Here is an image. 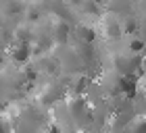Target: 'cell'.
<instances>
[{"label": "cell", "instance_id": "277c9868", "mask_svg": "<svg viewBox=\"0 0 146 133\" xmlns=\"http://www.w3.org/2000/svg\"><path fill=\"white\" fill-rule=\"evenodd\" d=\"M0 133H15V127H13L11 119L0 115Z\"/></svg>", "mask_w": 146, "mask_h": 133}, {"label": "cell", "instance_id": "3957f363", "mask_svg": "<svg viewBox=\"0 0 146 133\" xmlns=\"http://www.w3.org/2000/svg\"><path fill=\"white\" fill-rule=\"evenodd\" d=\"M13 56H15V61H17V63H19V61L25 63V61H27V56H29V46H27V44L17 46L15 52H13Z\"/></svg>", "mask_w": 146, "mask_h": 133}, {"label": "cell", "instance_id": "6da1fadb", "mask_svg": "<svg viewBox=\"0 0 146 133\" xmlns=\"http://www.w3.org/2000/svg\"><path fill=\"white\" fill-rule=\"evenodd\" d=\"M123 133H146V117H136L123 129Z\"/></svg>", "mask_w": 146, "mask_h": 133}, {"label": "cell", "instance_id": "7a4b0ae2", "mask_svg": "<svg viewBox=\"0 0 146 133\" xmlns=\"http://www.w3.org/2000/svg\"><path fill=\"white\" fill-rule=\"evenodd\" d=\"M77 40L82 44H92L96 40V31L92 27H86V25L84 27H77Z\"/></svg>", "mask_w": 146, "mask_h": 133}]
</instances>
